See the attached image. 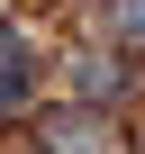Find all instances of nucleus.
Wrapping results in <instances>:
<instances>
[{"label": "nucleus", "instance_id": "f257e3e1", "mask_svg": "<svg viewBox=\"0 0 145 154\" xmlns=\"http://www.w3.org/2000/svg\"><path fill=\"white\" fill-rule=\"evenodd\" d=\"M36 145H45V154H127V136H118V127H109V109H91V100H72V109H45Z\"/></svg>", "mask_w": 145, "mask_h": 154}, {"label": "nucleus", "instance_id": "f03ea898", "mask_svg": "<svg viewBox=\"0 0 145 154\" xmlns=\"http://www.w3.org/2000/svg\"><path fill=\"white\" fill-rule=\"evenodd\" d=\"M27 91H36V72H27V36H18V27H0V118H18Z\"/></svg>", "mask_w": 145, "mask_h": 154}, {"label": "nucleus", "instance_id": "7ed1b4c3", "mask_svg": "<svg viewBox=\"0 0 145 154\" xmlns=\"http://www.w3.org/2000/svg\"><path fill=\"white\" fill-rule=\"evenodd\" d=\"M72 100H91V109L127 100V63H109V54H72Z\"/></svg>", "mask_w": 145, "mask_h": 154}, {"label": "nucleus", "instance_id": "20e7f679", "mask_svg": "<svg viewBox=\"0 0 145 154\" xmlns=\"http://www.w3.org/2000/svg\"><path fill=\"white\" fill-rule=\"evenodd\" d=\"M109 27H118L127 45H145V0H109Z\"/></svg>", "mask_w": 145, "mask_h": 154}]
</instances>
